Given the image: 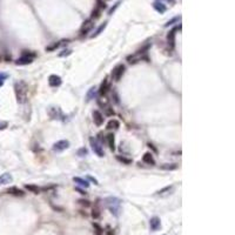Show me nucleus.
I'll use <instances>...</instances> for the list:
<instances>
[{
    "instance_id": "f257e3e1",
    "label": "nucleus",
    "mask_w": 235,
    "mask_h": 235,
    "mask_svg": "<svg viewBox=\"0 0 235 235\" xmlns=\"http://www.w3.org/2000/svg\"><path fill=\"white\" fill-rule=\"evenodd\" d=\"M14 93H15V98L19 104H25L27 101L28 86L24 80H19L14 84Z\"/></svg>"
},
{
    "instance_id": "f03ea898",
    "label": "nucleus",
    "mask_w": 235,
    "mask_h": 235,
    "mask_svg": "<svg viewBox=\"0 0 235 235\" xmlns=\"http://www.w3.org/2000/svg\"><path fill=\"white\" fill-rule=\"evenodd\" d=\"M105 206L114 216H119L121 212V200L115 196H108L105 199Z\"/></svg>"
},
{
    "instance_id": "7ed1b4c3",
    "label": "nucleus",
    "mask_w": 235,
    "mask_h": 235,
    "mask_svg": "<svg viewBox=\"0 0 235 235\" xmlns=\"http://www.w3.org/2000/svg\"><path fill=\"white\" fill-rule=\"evenodd\" d=\"M89 143H91V147H92L93 152L99 156V158H102V156H105V152H104V149H102L101 143H100V142H99L97 139H94V137H91V139H89Z\"/></svg>"
},
{
    "instance_id": "20e7f679",
    "label": "nucleus",
    "mask_w": 235,
    "mask_h": 235,
    "mask_svg": "<svg viewBox=\"0 0 235 235\" xmlns=\"http://www.w3.org/2000/svg\"><path fill=\"white\" fill-rule=\"evenodd\" d=\"M125 71H126L125 65H122V64L116 65V66L113 68V71H112V79L114 80V81H120V79L124 76Z\"/></svg>"
},
{
    "instance_id": "39448f33",
    "label": "nucleus",
    "mask_w": 235,
    "mask_h": 235,
    "mask_svg": "<svg viewBox=\"0 0 235 235\" xmlns=\"http://www.w3.org/2000/svg\"><path fill=\"white\" fill-rule=\"evenodd\" d=\"M47 113H48L49 118L52 120H64V113H62V111L59 107L51 106L48 108Z\"/></svg>"
},
{
    "instance_id": "423d86ee",
    "label": "nucleus",
    "mask_w": 235,
    "mask_h": 235,
    "mask_svg": "<svg viewBox=\"0 0 235 235\" xmlns=\"http://www.w3.org/2000/svg\"><path fill=\"white\" fill-rule=\"evenodd\" d=\"M181 26L174 27L172 31H169V33L167 34V44H168L169 49H174L175 47V36H176V31L180 30Z\"/></svg>"
},
{
    "instance_id": "0eeeda50",
    "label": "nucleus",
    "mask_w": 235,
    "mask_h": 235,
    "mask_svg": "<svg viewBox=\"0 0 235 235\" xmlns=\"http://www.w3.org/2000/svg\"><path fill=\"white\" fill-rule=\"evenodd\" d=\"M93 27H94V21L92 19L85 20L84 24H82V26H81V30H80V36H86L87 33H89V32L93 30Z\"/></svg>"
},
{
    "instance_id": "6e6552de",
    "label": "nucleus",
    "mask_w": 235,
    "mask_h": 235,
    "mask_svg": "<svg viewBox=\"0 0 235 235\" xmlns=\"http://www.w3.org/2000/svg\"><path fill=\"white\" fill-rule=\"evenodd\" d=\"M70 147V141L68 140H60V141H57L53 145V151L54 152H62L67 149Z\"/></svg>"
},
{
    "instance_id": "1a4fd4ad",
    "label": "nucleus",
    "mask_w": 235,
    "mask_h": 235,
    "mask_svg": "<svg viewBox=\"0 0 235 235\" xmlns=\"http://www.w3.org/2000/svg\"><path fill=\"white\" fill-rule=\"evenodd\" d=\"M92 115H93V121H94V124L97 125L98 127L102 126V124H104V121H105V118H104V115H102L101 112L98 111V109H95V111H93V113H92Z\"/></svg>"
},
{
    "instance_id": "9d476101",
    "label": "nucleus",
    "mask_w": 235,
    "mask_h": 235,
    "mask_svg": "<svg viewBox=\"0 0 235 235\" xmlns=\"http://www.w3.org/2000/svg\"><path fill=\"white\" fill-rule=\"evenodd\" d=\"M48 84L51 87H59V86L62 84V80H61V78L59 76H57V74H52V76H49V78H48Z\"/></svg>"
},
{
    "instance_id": "9b49d317",
    "label": "nucleus",
    "mask_w": 235,
    "mask_h": 235,
    "mask_svg": "<svg viewBox=\"0 0 235 235\" xmlns=\"http://www.w3.org/2000/svg\"><path fill=\"white\" fill-rule=\"evenodd\" d=\"M149 227H151V229L153 232H156L160 229V227H161V222H160V219L158 216H153L149 220Z\"/></svg>"
},
{
    "instance_id": "f8f14e48",
    "label": "nucleus",
    "mask_w": 235,
    "mask_h": 235,
    "mask_svg": "<svg viewBox=\"0 0 235 235\" xmlns=\"http://www.w3.org/2000/svg\"><path fill=\"white\" fill-rule=\"evenodd\" d=\"M32 62H33V59L32 58L22 55V57H20V58H18L15 60V65H18V66H26V65H30Z\"/></svg>"
},
{
    "instance_id": "ddd939ff",
    "label": "nucleus",
    "mask_w": 235,
    "mask_h": 235,
    "mask_svg": "<svg viewBox=\"0 0 235 235\" xmlns=\"http://www.w3.org/2000/svg\"><path fill=\"white\" fill-rule=\"evenodd\" d=\"M153 8L155 9L156 12H159L160 14H164L165 12L167 11L166 5H164L161 1H159V0H156V1H154V3H153Z\"/></svg>"
},
{
    "instance_id": "4468645a",
    "label": "nucleus",
    "mask_w": 235,
    "mask_h": 235,
    "mask_svg": "<svg viewBox=\"0 0 235 235\" xmlns=\"http://www.w3.org/2000/svg\"><path fill=\"white\" fill-rule=\"evenodd\" d=\"M142 161L147 165H151V166H154V165H155V160H154V158H153V154L149 153V152H147V153L143 154V156H142Z\"/></svg>"
},
{
    "instance_id": "2eb2a0df",
    "label": "nucleus",
    "mask_w": 235,
    "mask_h": 235,
    "mask_svg": "<svg viewBox=\"0 0 235 235\" xmlns=\"http://www.w3.org/2000/svg\"><path fill=\"white\" fill-rule=\"evenodd\" d=\"M109 89V82H108V79H105L104 81L101 82V85H100V88H99V94L101 95V97H104L105 94L107 93V91Z\"/></svg>"
},
{
    "instance_id": "dca6fc26",
    "label": "nucleus",
    "mask_w": 235,
    "mask_h": 235,
    "mask_svg": "<svg viewBox=\"0 0 235 235\" xmlns=\"http://www.w3.org/2000/svg\"><path fill=\"white\" fill-rule=\"evenodd\" d=\"M7 193L8 194H11V195H15V196H24L25 195V192L22 191V189H20V188H18V187H9L8 189H7Z\"/></svg>"
},
{
    "instance_id": "f3484780",
    "label": "nucleus",
    "mask_w": 235,
    "mask_h": 235,
    "mask_svg": "<svg viewBox=\"0 0 235 235\" xmlns=\"http://www.w3.org/2000/svg\"><path fill=\"white\" fill-rule=\"evenodd\" d=\"M13 181V177L12 175L8 173H4L0 175V185H7V183H11Z\"/></svg>"
},
{
    "instance_id": "a211bd4d",
    "label": "nucleus",
    "mask_w": 235,
    "mask_h": 235,
    "mask_svg": "<svg viewBox=\"0 0 235 235\" xmlns=\"http://www.w3.org/2000/svg\"><path fill=\"white\" fill-rule=\"evenodd\" d=\"M107 142H108V146H109V149L111 151H115V137H114V134L109 133L107 134Z\"/></svg>"
},
{
    "instance_id": "6ab92c4d",
    "label": "nucleus",
    "mask_w": 235,
    "mask_h": 235,
    "mask_svg": "<svg viewBox=\"0 0 235 235\" xmlns=\"http://www.w3.org/2000/svg\"><path fill=\"white\" fill-rule=\"evenodd\" d=\"M73 181L76 182V185H79L80 187H84V188H88V187H89V182L87 181V180L82 179V177L74 176V177H73Z\"/></svg>"
},
{
    "instance_id": "aec40b11",
    "label": "nucleus",
    "mask_w": 235,
    "mask_h": 235,
    "mask_svg": "<svg viewBox=\"0 0 235 235\" xmlns=\"http://www.w3.org/2000/svg\"><path fill=\"white\" fill-rule=\"evenodd\" d=\"M120 127V122L116 119H112L107 122L106 128L107 129H118Z\"/></svg>"
},
{
    "instance_id": "412c9836",
    "label": "nucleus",
    "mask_w": 235,
    "mask_h": 235,
    "mask_svg": "<svg viewBox=\"0 0 235 235\" xmlns=\"http://www.w3.org/2000/svg\"><path fill=\"white\" fill-rule=\"evenodd\" d=\"M25 188L27 191L31 192V193H34V194H39L40 191H41L39 187L36 186V185H25Z\"/></svg>"
},
{
    "instance_id": "4be33fe9",
    "label": "nucleus",
    "mask_w": 235,
    "mask_h": 235,
    "mask_svg": "<svg viewBox=\"0 0 235 235\" xmlns=\"http://www.w3.org/2000/svg\"><path fill=\"white\" fill-rule=\"evenodd\" d=\"M160 168L164 169V171H175V169L177 168V165L176 164H165V165H162Z\"/></svg>"
},
{
    "instance_id": "5701e85b",
    "label": "nucleus",
    "mask_w": 235,
    "mask_h": 235,
    "mask_svg": "<svg viewBox=\"0 0 235 235\" xmlns=\"http://www.w3.org/2000/svg\"><path fill=\"white\" fill-rule=\"evenodd\" d=\"M106 26H107V21H105L104 24H101V25H100V26L98 27V30L95 31V33H94L93 36H92V38H94V36H98L99 34H101L102 31H104V30L106 28Z\"/></svg>"
},
{
    "instance_id": "b1692460",
    "label": "nucleus",
    "mask_w": 235,
    "mask_h": 235,
    "mask_svg": "<svg viewBox=\"0 0 235 235\" xmlns=\"http://www.w3.org/2000/svg\"><path fill=\"white\" fill-rule=\"evenodd\" d=\"M95 87H92V88H89V91L87 92V95H86V98H87V101H91L92 99H94V97H95Z\"/></svg>"
},
{
    "instance_id": "393cba45",
    "label": "nucleus",
    "mask_w": 235,
    "mask_h": 235,
    "mask_svg": "<svg viewBox=\"0 0 235 235\" xmlns=\"http://www.w3.org/2000/svg\"><path fill=\"white\" fill-rule=\"evenodd\" d=\"M116 160L122 162L125 165H131L132 164V159H128V158H125V156H121V155H116Z\"/></svg>"
},
{
    "instance_id": "a878e982",
    "label": "nucleus",
    "mask_w": 235,
    "mask_h": 235,
    "mask_svg": "<svg viewBox=\"0 0 235 235\" xmlns=\"http://www.w3.org/2000/svg\"><path fill=\"white\" fill-rule=\"evenodd\" d=\"M100 15H101V9H99L98 7L97 8H94L93 9V12H92V17H91V19L92 20H95V19H98V18H100Z\"/></svg>"
},
{
    "instance_id": "bb28decb",
    "label": "nucleus",
    "mask_w": 235,
    "mask_h": 235,
    "mask_svg": "<svg viewBox=\"0 0 235 235\" xmlns=\"http://www.w3.org/2000/svg\"><path fill=\"white\" fill-rule=\"evenodd\" d=\"M98 104H99V106L101 107V108H104V109H106L107 107H108V100H107V99H105V98L99 99Z\"/></svg>"
},
{
    "instance_id": "cd10ccee",
    "label": "nucleus",
    "mask_w": 235,
    "mask_h": 235,
    "mask_svg": "<svg viewBox=\"0 0 235 235\" xmlns=\"http://www.w3.org/2000/svg\"><path fill=\"white\" fill-rule=\"evenodd\" d=\"M172 189H173V186H167V187H165V188H162V189H160L156 194H158V195H164L166 193H169Z\"/></svg>"
},
{
    "instance_id": "c85d7f7f",
    "label": "nucleus",
    "mask_w": 235,
    "mask_h": 235,
    "mask_svg": "<svg viewBox=\"0 0 235 235\" xmlns=\"http://www.w3.org/2000/svg\"><path fill=\"white\" fill-rule=\"evenodd\" d=\"M121 4H122V0H119V1H116L115 4H114V6H112V8L108 11V14H109V15H112V14L115 12L116 8H118V7H119Z\"/></svg>"
},
{
    "instance_id": "c756f323",
    "label": "nucleus",
    "mask_w": 235,
    "mask_h": 235,
    "mask_svg": "<svg viewBox=\"0 0 235 235\" xmlns=\"http://www.w3.org/2000/svg\"><path fill=\"white\" fill-rule=\"evenodd\" d=\"M62 42H64V40H62V41H59V42H55V44H53V45H52V46H48V47H46V51H47V52H51V51H54V49H55V48H58V47H59V46H60V45L62 44Z\"/></svg>"
},
{
    "instance_id": "7c9ffc66",
    "label": "nucleus",
    "mask_w": 235,
    "mask_h": 235,
    "mask_svg": "<svg viewBox=\"0 0 235 235\" xmlns=\"http://www.w3.org/2000/svg\"><path fill=\"white\" fill-rule=\"evenodd\" d=\"M97 5H98L97 7H98L99 9H101V11H102V9L107 8V5H106V3H105L104 0H97Z\"/></svg>"
},
{
    "instance_id": "2f4dec72",
    "label": "nucleus",
    "mask_w": 235,
    "mask_h": 235,
    "mask_svg": "<svg viewBox=\"0 0 235 235\" xmlns=\"http://www.w3.org/2000/svg\"><path fill=\"white\" fill-rule=\"evenodd\" d=\"M8 78V74L7 73H3V72H0V87L4 85L5 80Z\"/></svg>"
},
{
    "instance_id": "473e14b6",
    "label": "nucleus",
    "mask_w": 235,
    "mask_h": 235,
    "mask_svg": "<svg viewBox=\"0 0 235 235\" xmlns=\"http://www.w3.org/2000/svg\"><path fill=\"white\" fill-rule=\"evenodd\" d=\"M24 53H22V55H25V57H28V58H32L34 59L36 57V53H33V52H31V51H22Z\"/></svg>"
},
{
    "instance_id": "72a5a7b5",
    "label": "nucleus",
    "mask_w": 235,
    "mask_h": 235,
    "mask_svg": "<svg viewBox=\"0 0 235 235\" xmlns=\"http://www.w3.org/2000/svg\"><path fill=\"white\" fill-rule=\"evenodd\" d=\"M87 154H88V151H87L85 147L80 148L79 151H78V155H79V156H86Z\"/></svg>"
},
{
    "instance_id": "f704fd0d",
    "label": "nucleus",
    "mask_w": 235,
    "mask_h": 235,
    "mask_svg": "<svg viewBox=\"0 0 235 235\" xmlns=\"http://www.w3.org/2000/svg\"><path fill=\"white\" fill-rule=\"evenodd\" d=\"M180 19H181V17H175V18H174V19H172V20H169V21L167 22V24H166V25H165V26H166V27L171 26V25H173L174 22L179 21V20H180Z\"/></svg>"
},
{
    "instance_id": "c9c22d12",
    "label": "nucleus",
    "mask_w": 235,
    "mask_h": 235,
    "mask_svg": "<svg viewBox=\"0 0 235 235\" xmlns=\"http://www.w3.org/2000/svg\"><path fill=\"white\" fill-rule=\"evenodd\" d=\"M92 216L94 217V219H98L99 216H100V212H99L98 208H94L93 212H92Z\"/></svg>"
},
{
    "instance_id": "e433bc0d",
    "label": "nucleus",
    "mask_w": 235,
    "mask_h": 235,
    "mask_svg": "<svg viewBox=\"0 0 235 235\" xmlns=\"http://www.w3.org/2000/svg\"><path fill=\"white\" fill-rule=\"evenodd\" d=\"M71 53H72L71 49H65V51H62V53L59 54V57H67V55H70Z\"/></svg>"
},
{
    "instance_id": "4c0bfd02",
    "label": "nucleus",
    "mask_w": 235,
    "mask_h": 235,
    "mask_svg": "<svg viewBox=\"0 0 235 235\" xmlns=\"http://www.w3.org/2000/svg\"><path fill=\"white\" fill-rule=\"evenodd\" d=\"M105 111H106V115H114V111H113V108H111L109 106L107 107Z\"/></svg>"
},
{
    "instance_id": "58836bf2",
    "label": "nucleus",
    "mask_w": 235,
    "mask_h": 235,
    "mask_svg": "<svg viewBox=\"0 0 235 235\" xmlns=\"http://www.w3.org/2000/svg\"><path fill=\"white\" fill-rule=\"evenodd\" d=\"M79 204H82V206H85V207H88L89 204H91L88 200H79Z\"/></svg>"
},
{
    "instance_id": "ea45409f",
    "label": "nucleus",
    "mask_w": 235,
    "mask_h": 235,
    "mask_svg": "<svg viewBox=\"0 0 235 235\" xmlns=\"http://www.w3.org/2000/svg\"><path fill=\"white\" fill-rule=\"evenodd\" d=\"M7 126H8V122H7V121H3V122H0V131L7 128Z\"/></svg>"
},
{
    "instance_id": "a19ab883",
    "label": "nucleus",
    "mask_w": 235,
    "mask_h": 235,
    "mask_svg": "<svg viewBox=\"0 0 235 235\" xmlns=\"http://www.w3.org/2000/svg\"><path fill=\"white\" fill-rule=\"evenodd\" d=\"M87 179H88L89 181H92V182H94V185H99V182H98V180L97 179H94L93 176H91V175H88L87 176Z\"/></svg>"
},
{
    "instance_id": "79ce46f5",
    "label": "nucleus",
    "mask_w": 235,
    "mask_h": 235,
    "mask_svg": "<svg viewBox=\"0 0 235 235\" xmlns=\"http://www.w3.org/2000/svg\"><path fill=\"white\" fill-rule=\"evenodd\" d=\"M76 191H78V192H79V193H80V194H81V195H85V194H86V192H85V191H82V189H80L79 187H76Z\"/></svg>"
},
{
    "instance_id": "37998d69",
    "label": "nucleus",
    "mask_w": 235,
    "mask_h": 235,
    "mask_svg": "<svg viewBox=\"0 0 235 235\" xmlns=\"http://www.w3.org/2000/svg\"><path fill=\"white\" fill-rule=\"evenodd\" d=\"M147 146H148V147H149V148H152V149H153V151H154V152H155V153H158V149H156V148H155V147H154V146H153V145H152V143H148V145H147Z\"/></svg>"
},
{
    "instance_id": "c03bdc74",
    "label": "nucleus",
    "mask_w": 235,
    "mask_h": 235,
    "mask_svg": "<svg viewBox=\"0 0 235 235\" xmlns=\"http://www.w3.org/2000/svg\"><path fill=\"white\" fill-rule=\"evenodd\" d=\"M159 1H162V0H159ZM164 1H166V3H169L171 5L175 4V0H164Z\"/></svg>"
}]
</instances>
